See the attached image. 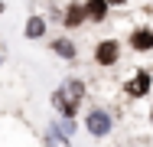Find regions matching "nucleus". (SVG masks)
<instances>
[{
    "instance_id": "7ed1b4c3",
    "label": "nucleus",
    "mask_w": 153,
    "mask_h": 147,
    "mask_svg": "<svg viewBox=\"0 0 153 147\" xmlns=\"http://www.w3.org/2000/svg\"><path fill=\"white\" fill-rule=\"evenodd\" d=\"M94 62H98V65H117V62H121V43H117V39H101V43H94Z\"/></svg>"
},
{
    "instance_id": "1a4fd4ad",
    "label": "nucleus",
    "mask_w": 153,
    "mask_h": 147,
    "mask_svg": "<svg viewBox=\"0 0 153 147\" xmlns=\"http://www.w3.org/2000/svg\"><path fill=\"white\" fill-rule=\"evenodd\" d=\"M49 49L56 52L59 59H65V62H72V59H78V46L68 39V36H56L52 43H49Z\"/></svg>"
},
{
    "instance_id": "6e6552de",
    "label": "nucleus",
    "mask_w": 153,
    "mask_h": 147,
    "mask_svg": "<svg viewBox=\"0 0 153 147\" xmlns=\"http://www.w3.org/2000/svg\"><path fill=\"white\" fill-rule=\"evenodd\" d=\"M46 33H49V20H46V16H39V13H33L30 20L23 23V36L33 39V43H36V39H42Z\"/></svg>"
},
{
    "instance_id": "f257e3e1",
    "label": "nucleus",
    "mask_w": 153,
    "mask_h": 147,
    "mask_svg": "<svg viewBox=\"0 0 153 147\" xmlns=\"http://www.w3.org/2000/svg\"><path fill=\"white\" fill-rule=\"evenodd\" d=\"M85 101V82L82 79H65L56 92H52V108L59 111L62 118H75L78 108Z\"/></svg>"
},
{
    "instance_id": "9d476101",
    "label": "nucleus",
    "mask_w": 153,
    "mask_h": 147,
    "mask_svg": "<svg viewBox=\"0 0 153 147\" xmlns=\"http://www.w3.org/2000/svg\"><path fill=\"white\" fill-rule=\"evenodd\" d=\"M111 3H127V0H111Z\"/></svg>"
},
{
    "instance_id": "9b49d317",
    "label": "nucleus",
    "mask_w": 153,
    "mask_h": 147,
    "mask_svg": "<svg viewBox=\"0 0 153 147\" xmlns=\"http://www.w3.org/2000/svg\"><path fill=\"white\" fill-rule=\"evenodd\" d=\"M0 13H3V0H0Z\"/></svg>"
},
{
    "instance_id": "0eeeda50",
    "label": "nucleus",
    "mask_w": 153,
    "mask_h": 147,
    "mask_svg": "<svg viewBox=\"0 0 153 147\" xmlns=\"http://www.w3.org/2000/svg\"><path fill=\"white\" fill-rule=\"evenodd\" d=\"M85 16L88 23H104L111 16V0H85Z\"/></svg>"
},
{
    "instance_id": "39448f33",
    "label": "nucleus",
    "mask_w": 153,
    "mask_h": 147,
    "mask_svg": "<svg viewBox=\"0 0 153 147\" xmlns=\"http://www.w3.org/2000/svg\"><path fill=\"white\" fill-rule=\"evenodd\" d=\"M88 23V16H85V3H78V0H72V3H65V10H62V26L65 29H78Z\"/></svg>"
},
{
    "instance_id": "423d86ee",
    "label": "nucleus",
    "mask_w": 153,
    "mask_h": 147,
    "mask_svg": "<svg viewBox=\"0 0 153 147\" xmlns=\"http://www.w3.org/2000/svg\"><path fill=\"white\" fill-rule=\"evenodd\" d=\"M88 131H91L94 137H108L111 134V115L108 111H101V108H94V111H88Z\"/></svg>"
},
{
    "instance_id": "f03ea898",
    "label": "nucleus",
    "mask_w": 153,
    "mask_h": 147,
    "mask_svg": "<svg viewBox=\"0 0 153 147\" xmlns=\"http://www.w3.org/2000/svg\"><path fill=\"white\" fill-rule=\"evenodd\" d=\"M153 88V72L150 69H137L130 79H127V95L130 98H147Z\"/></svg>"
},
{
    "instance_id": "20e7f679",
    "label": "nucleus",
    "mask_w": 153,
    "mask_h": 147,
    "mask_svg": "<svg viewBox=\"0 0 153 147\" xmlns=\"http://www.w3.org/2000/svg\"><path fill=\"white\" fill-rule=\"evenodd\" d=\"M127 46L134 52H153V26H134L127 36Z\"/></svg>"
},
{
    "instance_id": "f8f14e48",
    "label": "nucleus",
    "mask_w": 153,
    "mask_h": 147,
    "mask_svg": "<svg viewBox=\"0 0 153 147\" xmlns=\"http://www.w3.org/2000/svg\"><path fill=\"white\" fill-rule=\"evenodd\" d=\"M0 65H3V56H0Z\"/></svg>"
}]
</instances>
